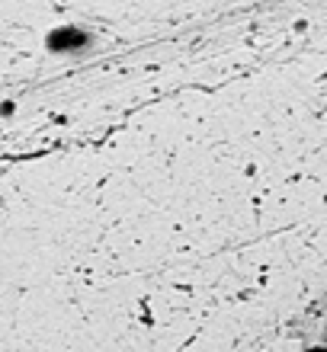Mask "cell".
Returning a JSON list of instances; mask_svg holds the SVG:
<instances>
[{"instance_id": "obj_1", "label": "cell", "mask_w": 327, "mask_h": 352, "mask_svg": "<svg viewBox=\"0 0 327 352\" xmlns=\"http://www.w3.org/2000/svg\"><path fill=\"white\" fill-rule=\"evenodd\" d=\"M90 45H94V36L77 26H61L48 36V48L55 55H77V52H87Z\"/></svg>"}]
</instances>
